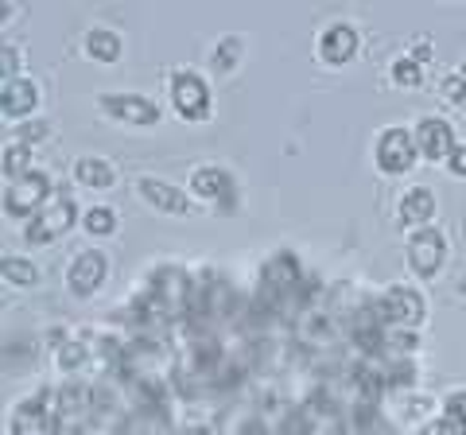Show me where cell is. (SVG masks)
Returning <instances> with one entry per match:
<instances>
[{"label":"cell","instance_id":"19","mask_svg":"<svg viewBox=\"0 0 466 435\" xmlns=\"http://www.w3.org/2000/svg\"><path fill=\"white\" fill-rule=\"evenodd\" d=\"M86 55L97 63H116V55H121V39H116L113 32H106V27H94L90 35H86Z\"/></svg>","mask_w":466,"mask_h":435},{"label":"cell","instance_id":"7","mask_svg":"<svg viewBox=\"0 0 466 435\" xmlns=\"http://www.w3.org/2000/svg\"><path fill=\"white\" fill-rule=\"evenodd\" d=\"M416 164V137L404 133V128H385L381 140H377V167L389 171V176H400Z\"/></svg>","mask_w":466,"mask_h":435},{"label":"cell","instance_id":"8","mask_svg":"<svg viewBox=\"0 0 466 435\" xmlns=\"http://www.w3.org/2000/svg\"><path fill=\"white\" fill-rule=\"evenodd\" d=\"M75 198H66V195H58L47 210H43L32 226H27V241L32 245H47V241H55L58 234H66L70 226H75Z\"/></svg>","mask_w":466,"mask_h":435},{"label":"cell","instance_id":"22","mask_svg":"<svg viewBox=\"0 0 466 435\" xmlns=\"http://www.w3.org/2000/svg\"><path fill=\"white\" fill-rule=\"evenodd\" d=\"M27 159H32V152H27V144H8L5 148V176L12 179H24L27 176Z\"/></svg>","mask_w":466,"mask_h":435},{"label":"cell","instance_id":"16","mask_svg":"<svg viewBox=\"0 0 466 435\" xmlns=\"http://www.w3.org/2000/svg\"><path fill=\"white\" fill-rule=\"evenodd\" d=\"M431 214H435V195L428 191V187H412V191L400 198V222L404 226L424 229V222H431Z\"/></svg>","mask_w":466,"mask_h":435},{"label":"cell","instance_id":"21","mask_svg":"<svg viewBox=\"0 0 466 435\" xmlns=\"http://www.w3.org/2000/svg\"><path fill=\"white\" fill-rule=\"evenodd\" d=\"M392 82L404 86V90H412V86L424 82V66H420L416 59H397L392 63Z\"/></svg>","mask_w":466,"mask_h":435},{"label":"cell","instance_id":"27","mask_svg":"<svg viewBox=\"0 0 466 435\" xmlns=\"http://www.w3.org/2000/svg\"><path fill=\"white\" fill-rule=\"evenodd\" d=\"M443 416H451V420H459V424H466V389H462V393H451V397L443 400Z\"/></svg>","mask_w":466,"mask_h":435},{"label":"cell","instance_id":"18","mask_svg":"<svg viewBox=\"0 0 466 435\" xmlns=\"http://www.w3.org/2000/svg\"><path fill=\"white\" fill-rule=\"evenodd\" d=\"M35 82H27V78H16V82H5V117H24V113H32L35 109Z\"/></svg>","mask_w":466,"mask_h":435},{"label":"cell","instance_id":"17","mask_svg":"<svg viewBox=\"0 0 466 435\" xmlns=\"http://www.w3.org/2000/svg\"><path fill=\"white\" fill-rule=\"evenodd\" d=\"M75 179L82 187H90V191H109L116 183V171L109 167V159H97V156H82L75 164Z\"/></svg>","mask_w":466,"mask_h":435},{"label":"cell","instance_id":"24","mask_svg":"<svg viewBox=\"0 0 466 435\" xmlns=\"http://www.w3.org/2000/svg\"><path fill=\"white\" fill-rule=\"evenodd\" d=\"M238 55H241V43L233 39V35H226L222 43H218V51H214V66L218 70H229L233 63H238Z\"/></svg>","mask_w":466,"mask_h":435},{"label":"cell","instance_id":"31","mask_svg":"<svg viewBox=\"0 0 466 435\" xmlns=\"http://www.w3.org/2000/svg\"><path fill=\"white\" fill-rule=\"evenodd\" d=\"M412 51H416V59H420V63H428V59H431V47H428V43H416Z\"/></svg>","mask_w":466,"mask_h":435},{"label":"cell","instance_id":"30","mask_svg":"<svg viewBox=\"0 0 466 435\" xmlns=\"http://www.w3.org/2000/svg\"><path fill=\"white\" fill-rule=\"evenodd\" d=\"M451 171H455V176H466V144H459V148L451 152Z\"/></svg>","mask_w":466,"mask_h":435},{"label":"cell","instance_id":"26","mask_svg":"<svg viewBox=\"0 0 466 435\" xmlns=\"http://www.w3.org/2000/svg\"><path fill=\"white\" fill-rule=\"evenodd\" d=\"M443 97L451 101V106H466V78L462 75H451L443 82Z\"/></svg>","mask_w":466,"mask_h":435},{"label":"cell","instance_id":"11","mask_svg":"<svg viewBox=\"0 0 466 435\" xmlns=\"http://www.w3.org/2000/svg\"><path fill=\"white\" fill-rule=\"evenodd\" d=\"M416 148H420V156L424 159H435V164H440V159H447L451 152L459 148L455 144V133H451V125L447 121H440V117H424L416 125Z\"/></svg>","mask_w":466,"mask_h":435},{"label":"cell","instance_id":"1","mask_svg":"<svg viewBox=\"0 0 466 435\" xmlns=\"http://www.w3.org/2000/svg\"><path fill=\"white\" fill-rule=\"evenodd\" d=\"M195 303V284L191 277L179 268V265H164L148 277V288L144 296L137 299V319L144 327H159V323H171L191 311Z\"/></svg>","mask_w":466,"mask_h":435},{"label":"cell","instance_id":"20","mask_svg":"<svg viewBox=\"0 0 466 435\" xmlns=\"http://www.w3.org/2000/svg\"><path fill=\"white\" fill-rule=\"evenodd\" d=\"M0 272H5V280L16 284V288H32L39 280V268L32 265V260H24V257H5L0 260Z\"/></svg>","mask_w":466,"mask_h":435},{"label":"cell","instance_id":"32","mask_svg":"<svg viewBox=\"0 0 466 435\" xmlns=\"http://www.w3.org/2000/svg\"><path fill=\"white\" fill-rule=\"evenodd\" d=\"M459 75H462V78H466V63H462V70H459Z\"/></svg>","mask_w":466,"mask_h":435},{"label":"cell","instance_id":"4","mask_svg":"<svg viewBox=\"0 0 466 435\" xmlns=\"http://www.w3.org/2000/svg\"><path fill=\"white\" fill-rule=\"evenodd\" d=\"M443 257H447V241L440 229H431V226H424L408 241V268H412L420 280H431L435 272L443 268Z\"/></svg>","mask_w":466,"mask_h":435},{"label":"cell","instance_id":"6","mask_svg":"<svg viewBox=\"0 0 466 435\" xmlns=\"http://www.w3.org/2000/svg\"><path fill=\"white\" fill-rule=\"evenodd\" d=\"M377 311H381L389 327H416V323H424V296L412 292V288H389L377 299Z\"/></svg>","mask_w":466,"mask_h":435},{"label":"cell","instance_id":"2","mask_svg":"<svg viewBox=\"0 0 466 435\" xmlns=\"http://www.w3.org/2000/svg\"><path fill=\"white\" fill-rule=\"evenodd\" d=\"M299 284H303V272H299L296 253H276L260 268V299H268V308H276L284 299H296Z\"/></svg>","mask_w":466,"mask_h":435},{"label":"cell","instance_id":"14","mask_svg":"<svg viewBox=\"0 0 466 435\" xmlns=\"http://www.w3.org/2000/svg\"><path fill=\"white\" fill-rule=\"evenodd\" d=\"M191 191L198 198H207V202H222V207H229V195H233V183L222 167H202L191 176Z\"/></svg>","mask_w":466,"mask_h":435},{"label":"cell","instance_id":"28","mask_svg":"<svg viewBox=\"0 0 466 435\" xmlns=\"http://www.w3.org/2000/svg\"><path fill=\"white\" fill-rule=\"evenodd\" d=\"M82 342H63V346H58V366H63V369H75L78 366V361H82Z\"/></svg>","mask_w":466,"mask_h":435},{"label":"cell","instance_id":"5","mask_svg":"<svg viewBox=\"0 0 466 435\" xmlns=\"http://www.w3.org/2000/svg\"><path fill=\"white\" fill-rule=\"evenodd\" d=\"M51 191V176L47 171H27L24 179H16L5 191V210L8 218H27V214H35V207L43 198H47Z\"/></svg>","mask_w":466,"mask_h":435},{"label":"cell","instance_id":"13","mask_svg":"<svg viewBox=\"0 0 466 435\" xmlns=\"http://www.w3.org/2000/svg\"><path fill=\"white\" fill-rule=\"evenodd\" d=\"M137 191L152 202L156 210H164V214H183L187 210V195L179 191V187H171L164 179H152V176H140L137 179Z\"/></svg>","mask_w":466,"mask_h":435},{"label":"cell","instance_id":"15","mask_svg":"<svg viewBox=\"0 0 466 435\" xmlns=\"http://www.w3.org/2000/svg\"><path fill=\"white\" fill-rule=\"evenodd\" d=\"M47 393L39 397H27L16 404V416H12V435H43V428H47Z\"/></svg>","mask_w":466,"mask_h":435},{"label":"cell","instance_id":"9","mask_svg":"<svg viewBox=\"0 0 466 435\" xmlns=\"http://www.w3.org/2000/svg\"><path fill=\"white\" fill-rule=\"evenodd\" d=\"M106 272H109L106 253L86 249V253L75 257V265H70L66 284H70V292H75V296H90V292H97V288L106 284Z\"/></svg>","mask_w":466,"mask_h":435},{"label":"cell","instance_id":"25","mask_svg":"<svg viewBox=\"0 0 466 435\" xmlns=\"http://www.w3.org/2000/svg\"><path fill=\"white\" fill-rule=\"evenodd\" d=\"M424 435H466V424H459V420H451V416H440L424 428Z\"/></svg>","mask_w":466,"mask_h":435},{"label":"cell","instance_id":"23","mask_svg":"<svg viewBox=\"0 0 466 435\" xmlns=\"http://www.w3.org/2000/svg\"><path fill=\"white\" fill-rule=\"evenodd\" d=\"M86 229H90V234H113V229H116V214L106 210V207L86 210Z\"/></svg>","mask_w":466,"mask_h":435},{"label":"cell","instance_id":"10","mask_svg":"<svg viewBox=\"0 0 466 435\" xmlns=\"http://www.w3.org/2000/svg\"><path fill=\"white\" fill-rule=\"evenodd\" d=\"M97 106L106 109L109 117L128 121V125H156L159 121V109L140 94H106V97H97Z\"/></svg>","mask_w":466,"mask_h":435},{"label":"cell","instance_id":"3","mask_svg":"<svg viewBox=\"0 0 466 435\" xmlns=\"http://www.w3.org/2000/svg\"><path fill=\"white\" fill-rule=\"evenodd\" d=\"M171 101L183 121H202L210 113V86L195 70H179L171 78Z\"/></svg>","mask_w":466,"mask_h":435},{"label":"cell","instance_id":"12","mask_svg":"<svg viewBox=\"0 0 466 435\" xmlns=\"http://www.w3.org/2000/svg\"><path fill=\"white\" fill-rule=\"evenodd\" d=\"M319 55H323V63H330V66H346L358 55V32L350 24H330L323 39H319Z\"/></svg>","mask_w":466,"mask_h":435},{"label":"cell","instance_id":"29","mask_svg":"<svg viewBox=\"0 0 466 435\" xmlns=\"http://www.w3.org/2000/svg\"><path fill=\"white\" fill-rule=\"evenodd\" d=\"M47 133H51V125H47V121H27V125H20V144L47 140Z\"/></svg>","mask_w":466,"mask_h":435}]
</instances>
